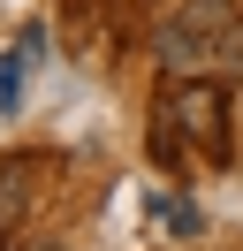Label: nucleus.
<instances>
[{"mask_svg":"<svg viewBox=\"0 0 243 251\" xmlns=\"http://www.w3.org/2000/svg\"><path fill=\"white\" fill-rule=\"evenodd\" d=\"M30 251H53V244H30Z\"/></svg>","mask_w":243,"mask_h":251,"instance_id":"5","label":"nucleus"},{"mask_svg":"<svg viewBox=\"0 0 243 251\" xmlns=\"http://www.w3.org/2000/svg\"><path fill=\"white\" fill-rule=\"evenodd\" d=\"M38 168H46V152H15V160H0V236H15V228L30 221Z\"/></svg>","mask_w":243,"mask_h":251,"instance_id":"3","label":"nucleus"},{"mask_svg":"<svg viewBox=\"0 0 243 251\" xmlns=\"http://www.w3.org/2000/svg\"><path fill=\"white\" fill-rule=\"evenodd\" d=\"M220 31H228V8H220V0H190V8L160 31V61H167V69H190L197 53L220 46Z\"/></svg>","mask_w":243,"mask_h":251,"instance_id":"2","label":"nucleus"},{"mask_svg":"<svg viewBox=\"0 0 243 251\" xmlns=\"http://www.w3.org/2000/svg\"><path fill=\"white\" fill-rule=\"evenodd\" d=\"M167 114L182 122V137L197 145L205 160H228V92L213 76H190V84H167V99H160Z\"/></svg>","mask_w":243,"mask_h":251,"instance_id":"1","label":"nucleus"},{"mask_svg":"<svg viewBox=\"0 0 243 251\" xmlns=\"http://www.w3.org/2000/svg\"><path fill=\"white\" fill-rule=\"evenodd\" d=\"M213 53H220V61H236V69H243V23H228V31H220V46H213Z\"/></svg>","mask_w":243,"mask_h":251,"instance_id":"4","label":"nucleus"}]
</instances>
